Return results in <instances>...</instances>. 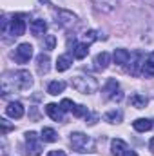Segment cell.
I'll list each match as a JSON object with an SVG mask.
<instances>
[{
  "label": "cell",
  "mask_w": 154,
  "mask_h": 156,
  "mask_svg": "<svg viewBox=\"0 0 154 156\" xmlns=\"http://www.w3.org/2000/svg\"><path fill=\"white\" fill-rule=\"evenodd\" d=\"M103 118H105L109 123H120L121 118H123V115H121V111H109V113H105Z\"/></svg>",
  "instance_id": "25"
},
{
  "label": "cell",
  "mask_w": 154,
  "mask_h": 156,
  "mask_svg": "<svg viewBox=\"0 0 154 156\" xmlns=\"http://www.w3.org/2000/svg\"><path fill=\"white\" fill-rule=\"evenodd\" d=\"M44 47H45L47 51L54 49V47H56V37H54V35H45V38H44Z\"/></svg>",
  "instance_id": "27"
},
{
  "label": "cell",
  "mask_w": 154,
  "mask_h": 156,
  "mask_svg": "<svg viewBox=\"0 0 154 156\" xmlns=\"http://www.w3.org/2000/svg\"><path fill=\"white\" fill-rule=\"evenodd\" d=\"M0 129H2V131H0V133H2V136H5L9 131H13V129H15V125H13V123H9L5 118H0Z\"/></svg>",
  "instance_id": "28"
},
{
  "label": "cell",
  "mask_w": 154,
  "mask_h": 156,
  "mask_svg": "<svg viewBox=\"0 0 154 156\" xmlns=\"http://www.w3.org/2000/svg\"><path fill=\"white\" fill-rule=\"evenodd\" d=\"M129 104L132 105V107H136V109H143L145 105H147V98L143 96V94H132L131 98H129Z\"/></svg>",
  "instance_id": "22"
},
{
  "label": "cell",
  "mask_w": 154,
  "mask_h": 156,
  "mask_svg": "<svg viewBox=\"0 0 154 156\" xmlns=\"http://www.w3.org/2000/svg\"><path fill=\"white\" fill-rule=\"evenodd\" d=\"M125 151H127V144H125L123 140L114 138V140L111 142V153H113V156H121Z\"/></svg>",
  "instance_id": "16"
},
{
  "label": "cell",
  "mask_w": 154,
  "mask_h": 156,
  "mask_svg": "<svg viewBox=\"0 0 154 156\" xmlns=\"http://www.w3.org/2000/svg\"><path fill=\"white\" fill-rule=\"evenodd\" d=\"M26 144H27V154L29 156H40L42 154V145H40L38 134L35 131L26 133Z\"/></svg>",
  "instance_id": "6"
},
{
  "label": "cell",
  "mask_w": 154,
  "mask_h": 156,
  "mask_svg": "<svg viewBox=\"0 0 154 156\" xmlns=\"http://www.w3.org/2000/svg\"><path fill=\"white\" fill-rule=\"evenodd\" d=\"M49 55H44V53H40L38 56H37V69H38L40 75H45L47 71H49Z\"/></svg>",
  "instance_id": "15"
},
{
  "label": "cell",
  "mask_w": 154,
  "mask_h": 156,
  "mask_svg": "<svg viewBox=\"0 0 154 156\" xmlns=\"http://www.w3.org/2000/svg\"><path fill=\"white\" fill-rule=\"evenodd\" d=\"M113 58H114V64L125 66V64H129V60H131V53H129L127 49H116L114 55H113Z\"/></svg>",
  "instance_id": "13"
},
{
  "label": "cell",
  "mask_w": 154,
  "mask_h": 156,
  "mask_svg": "<svg viewBox=\"0 0 154 156\" xmlns=\"http://www.w3.org/2000/svg\"><path fill=\"white\" fill-rule=\"evenodd\" d=\"M33 85V76H31V73L29 71H26V69H20V71H15L11 78H7V75L4 76L2 80V93H4V96L9 93V91H27L29 87Z\"/></svg>",
  "instance_id": "1"
},
{
  "label": "cell",
  "mask_w": 154,
  "mask_h": 156,
  "mask_svg": "<svg viewBox=\"0 0 154 156\" xmlns=\"http://www.w3.org/2000/svg\"><path fill=\"white\" fill-rule=\"evenodd\" d=\"M65 87H67V83H65V82H62V80L58 82V80H56V82H51V83H49L47 93H49V94H53V96H56V94L64 93V89H65Z\"/></svg>",
  "instance_id": "21"
},
{
  "label": "cell",
  "mask_w": 154,
  "mask_h": 156,
  "mask_svg": "<svg viewBox=\"0 0 154 156\" xmlns=\"http://www.w3.org/2000/svg\"><path fill=\"white\" fill-rule=\"evenodd\" d=\"M71 66H73V58H71V55H60V56H58V60H56V71H58V73L67 71Z\"/></svg>",
  "instance_id": "12"
},
{
  "label": "cell",
  "mask_w": 154,
  "mask_h": 156,
  "mask_svg": "<svg viewBox=\"0 0 154 156\" xmlns=\"http://www.w3.org/2000/svg\"><path fill=\"white\" fill-rule=\"evenodd\" d=\"M142 73H143L147 78L154 76V53H149V55H147V58H145V62H143Z\"/></svg>",
  "instance_id": "17"
},
{
  "label": "cell",
  "mask_w": 154,
  "mask_h": 156,
  "mask_svg": "<svg viewBox=\"0 0 154 156\" xmlns=\"http://www.w3.org/2000/svg\"><path fill=\"white\" fill-rule=\"evenodd\" d=\"M94 4H96V7L100 9V11H105V13H109V11H113L116 5V0H93Z\"/></svg>",
  "instance_id": "24"
},
{
  "label": "cell",
  "mask_w": 154,
  "mask_h": 156,
  "mask_svg": "<svg viewBox=\"0 0 154 156\" xmlns=\"http://www.w3.org/2000/svg\"><path fill=\"white\" fill-rule=\"evenodd\" d=\"M45 113L49 115V118H53L54 122H64V111L56 104H47L45 105Z\"/></svg>",
  "instance_id": "11"
},
{
  "label": "cell",
  "mask_w": 154,
  "mask_h": 156,
  "mask_svg": "<svg viewBox=\"0 0 154 156\" xmlns=\"http://www.w3.org/2000/svg\"><path fill=\"white\" fill-rule=\"evenodd\" d=\"M121 156H138V154H136V151H131V149H127V151H125Z\"/></svg>",
  "instance_id": "33"
},
{
  "label": "cell",
  "mask_w": 154,
  "mask_h": 156,
  "mask_svg": "<svg viewBox=\"0 0 154 156\" xmlns=\"http://www.w3.org/2000/svg\"><path fill=\"white\" fill-rule=\"evenodd\" d=\"M132 127L138 133H145V131H151L152 129V122L147 120V118H138L136 122H132Z\"/></svg>",
  "instance_id": "18"
},
{
  "label": "cell",
  "mask_w": 154,
  "mask_h": 156,
  "mask_svg": "<svg viewBox=\"0 0 154 156\" xmlns=\"http://www.w3.org/2000/svg\"><path fill=\"white\" fill-rule=\"evenodd\" d=\"M98 115H96V113H93V115H89V118H87V123H89V125H94V123H96V122H98Z\"/></svg>",
  "instance_id": "31"
},
{
  "label": "cell",
  "mask_w": 154,
  "mask_h": 156,
  "mask_svg": "<svg viewBox=\"0 0 154 156\" xmlns=\"http://www.w3.org/2000/svg\"><path fill=\"white\" fill-rule=\"evenodd\" d=\"M69 144H71V147L78 151V153H83L93 142H91V138L87 136V134H83V133H73L71 134V138H69Z\"/></svg>",
  "instance_id": "5"
},
{
  "label": "cell",
  "mask_w": 154,
  "mask_h": 156,
  "mask_svg": "<svg viewBox=\"0 0 154 156\" xmlns=\"http://www.w3.org/2000/svg\"><path fill=\"white\" fill-rule=\"evenodd\" d=\"M132 58H134V62H131V73L136 76V75H140V69H143V62H145V58L142 56V53L140 51H134L132 55H131Z\"/></svg>",
  "instance_id": "10"
},
{
  "label": "cell",
  "mask_w": 154,
  "mask_h": 156,
  "mask_svg": "<svg viewBox=\"0 0 154 156\" xmlns=\"http://www.w3.org/2000/svg\"><path fill=\"white\" fill-rule=\"evenodd\" d=\"M47 156H67L64 151H60V149H56V151H49L47 153Z\"/></svg>",
  "instance_id": "32"
},
{
  "label": "cell",
  "mask_w": 154,
  "mask_h": 156,
  "mask_svg": "<svg viewBox=\"0 0 154 156\" xmlns=\"http://www.w3.org/2000/svg\"><path fill=\"white\" fill-rule=\"evenodd\" d=\"M103 94H105V98L107 100H121V93H120V83L116 82L114 78H111L107 83H105V87H103Z\"/></svg>",
  "instance_id": "7"
},
{
  "label": "cell",
  "mask_w": 154,
  "mask_h": 156,
  "mask_svg": "<svg viewBox=\"0 0 154 156\" xmlns=\"http://www.w3.org/2000/svg\"><path fill=\"white\" fill-rule=\"evenodd\" d=\"M109 60H111V56H109V53H105V51H102V53H98V55H96V58H94V64H96V69H105V67L109 66Z\"/></svg>",
  "instance_id": "20"
},
{
  "label": "cell",
  "mask_w": 154,
  "mask_h": 156,
  "mask_svg": "<svg viewBox=\"0 0 154 156\" xmlns=\"http://www.w3.org/2000/svg\"><path fill=\"white\" fill-rule=\"evenodd\" d=\"M29 29H31V33L35 37H42L45 33V29H47V22L45 20H33L29 24Z\"/></svg>",
  "instance_id": "14"
},
{
  "label": "cell",
  "mask_w": 154,
  "mask_h": 156,
  "mask_svg": "<svg viewBox=\"0 0 154 156\" xmlns=\"http://www.w3.org/2000/svg\"><path fill=\"white\" fill-rule=\"evenodd\" d=\"M44 142H47V144H53V142H56L58 140V134H56V131L54 129H51V127H44L42 129V136H40Z\"/></svg>",
  "instance_id": "23"
},
{
  "label": "cell",
  "mask_w": 154,
  "mask_h": 156,
  "mask_svg": "<svg viewBox=\"0 0 154 156\" xmlns=\"http://www.w3.org/2000/svg\"><path fill=\"white\" fill-rule=\"evenodd\" d=\"M31 56H33V45H31V44H20V45L16 47V51H15V58H16V62H20V64L29 62Z\"/></svg>",
  "instance_id": "8"
},
{
  "label": "cell",
  "mask_w": 154,
  "mask_h": 156,
  "mask_svg": "<svg viewBox=\"0 0 154 156\" xmlns=\"http://www.w3.org/2000/svg\"><path fill=\"white\" fill-rule=\"evenodd\" d=\"M149 149H151V153L154 154V138L151 140V144H149Z\"/></svg>",
  "instance_id": "34"
},
{
  "label": "cell",
  "mask_w": 154,
  "mask_h": 156,
  "mask_svg": "<svg viewBox=\"0 0 154 156\" xmlns=\"http://www.w3.org/2000/svg\"><path fill=\"white\" fill-rule=\"evenodd\" d=\"M60 107H62V111L64 113H67V111H73V107H75V104L69 100V98H64L62 102H60Z\"/></svg>",
  "instance_id": "30"
},
{
  "label": "cell",
  "mask_w": 154,
  "mask_h": 156,
  "mask_svg": "<svg viewBox=\"0 0 154 156\" xmlns=\"http://www.w3.org/2000/svg\"><path fill=\"white\" fill-rule=\"evenodd\" d=\"M56 24H60L65 29H71L78 24V16L75 13L67 11V9H58L56 11Z\"/></svg>",
  "instance_id": "3"
},
{
  "label": "cell",
  "mask_w": 154,
  "mask_h": 156,
  "mask_svg": "<svg viewBox=\"0 0 154 156\" xmlns=\"http://www.w3.org/2000/svg\"><path fill=\"white\" fill-rule=\"evenodd\" d=\"M87 53H89V45L87 44H73V56L78 58V60H83L85 56H87Z\"/></svg>",
  "instance_id": "19"
},
{
  "label": "cell",
  "mask_w": 154,
  "mask_h": 156,
  "mask_svg": "<svg viewBox=\"0 0 154 156\" xmlns=\"http://www.w3.org/2000/svg\"><path fill=\"white\" fill-rule=\"evenodd\" d=\"M26 16L24 15H13V18L9 20V27H7V33L11 37H22L26 33Z\"/></svg>",
  "instance_id": "4"
},
{
  "label": "cell",
  "mask_w": 154,
  "mask_h": 156,
  "mask_svg": "<svg viewBox=\"0 0 154 156\" xmlns=\"http://www.w3.org/2000/svg\"><path fill=\"white\" fill-rule=\"evenodd\" d=\"M94 40H98V33H96L94 29H89V31H85V33L82 35V42H83V44H87V45H89V44H93Z\"/></svg>",
  "instance_id": "26"
},
{
  "label": "cell",
  "mask_w": 154,
  "mask_h": 156,
  "mask_svg": "<svg viewBox=\"0 0 154 156\" xmlns=\"http://www.w3.org/2000/svg\"><path fill=\"white\" fill-rule=\"evenodd\" d=\"M5 115L11 118H15V120H18V118L24 116V105L20 104V102H11V104H7V107H5Z\"/></svg>",
  "instance_id": "9"
},
{
  "label": "cell",
  "mask_w": 154,
  "mask_h": 156,
  "mask_svg": "<svg viewBox=\"0 0 154 156\" xmlns=\"http://www.w3.org/2000/svg\"><path fill=\"white\" fill-rule=\"evenodd\" d=\"M71 85L76 89L78 93H82V94H93V93H96L98 91V80L93 76H83V75H78L71 80Z\"/></svg>",
  "instance_id": "2"
},
{
  "label": "cell",
  "mask_w": 154,
  "mask_h": 156,
  "mask_svg": "<svg viewBox=\"0 0 154 156\" xmlns=\"http://www.w3.org/2000/svg\"><path fill=\"white\" fill-rule=\"evenodd\" d=\"M73 115H75L76 118L87 116V115H89V111H87V107H85V105H75V107H73Z\"/></svg>",
  "instance_id": "29"
}]
</instances>
